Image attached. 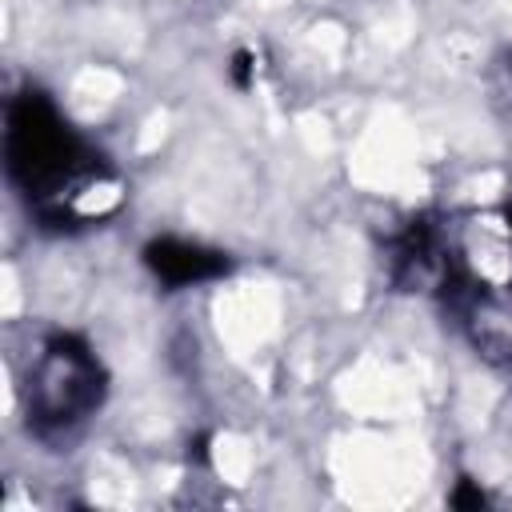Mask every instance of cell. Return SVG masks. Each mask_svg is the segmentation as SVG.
Returning <instances> with one entry per match:
<instances>
[{
    "label": "cell",
    "mask_w": 512,
    "mask_h": 512,
    "mask_svg": "<svg viewBox=\"0 0 512 512\" xmlns=\"http://www.w3.org/2000/svg\"><path fill=\"white\" fill-rule=\"evenodd\" d=\"M148 264L156 268V276H164V280H172V284L204 280V276H212V272L224 268V260H220L216 252H204V248H196V244H176V240L152 244Z\"/></svg>",
    "instance_id": "obj_1"
}]
</instances>
